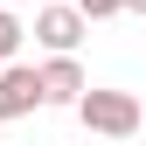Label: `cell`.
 Wrapping results in <instances>:
<instances>
[{"label": "cell", "instance_id": "cell-1", "mask_svg": "<svg viewBox=\"0 0 146 146\" xmlns=\"http://www.w3.org/2000/svg\"><path fill=\"white\" fill-rule=\"evenodd\" d=\"M77 118H84L98 139H132L146 111H139V98H132V90H98V84H90L84 98H77Z\"/></svg>", "mask_w": 146, "mask_h": 146}, {"label": "cell", "instance_id": "cell-2", "mask_svg": "<svg viewBox=\"0 0 146 146\" xmlns=\"http://www.w3.org/2000/svg\"><path fill=\"white\" fill-rule=\"evenodd\" d=\"M84 35H90V21L77 7H35V42H42L49 56H77Z\"/></svg>", "mask_w": 146, "mask_h": 146}, {"label": "cell", "instance_id": "cell-3", "mask_svg": "<svg viewBox=\"0 0 146 146\" xmlns=\"http://www.w3.org/2000/svg\"><path fill=\"white\" fill-rule=\"evenodd\" d=\"M35 104H42V77H35V63H7V70H0V125H7V118H28Z\"/></svg>", "mask_w": 146, "mask_h": 146}, {"label": "cell", "instance_id": "cell-4", "mask_svg": "<svg viewBox=\"0 0 146 146\" xmlns=\"http://www.w3.org/2000/svg\"><path fill=\"white\" fill-rule=\"evenodd\" d=\"M35 77H42V104H70V111H77V98L90 90V77H84L77 56H49Z\"/></svg>", "mask_w": 146, "mask_h": 146}, {"label": "cell", "instance_id": "cell-5", "mask_svg": "<svg viewBox=\"0 0 146 146\" xmlns=\"http://www.w3.org/2000/svg\"><path fill=\"white\" fill-rule=\"evenodd\" d=\"M21 42H28V28H21V21H14V14H7V7H0V70H7V63H14V49H21Z\"/></svg>", "mask_w": 146, "mask_h": 146}, {"label": "cell", "instance_id": "cell-6", "mask_svg": "<svg viewBox=\"0 0 146 146\" xmlns=\"http://www.w3.org/2000/svg\"><path fill=\"white\" fill-rule=\"evenodd\" d=\"M70 7H77L84 21H111V14H125V0H70Z\"/></svg>", "mask_w": 146, "mask_h": 146}, {"label": "cell", "instance_id": "cell-7", "mask_svg": "<svg viewBox=\"0 0 146 146\" xmlns=\"http://www.w3.org/2000/svg\"><path fill=\"white\" fill-rule=\"evenodd\" d=\"M125 14H146V0H125Z\"/></svg>", "mask_w": 146, "mask_h": 146}, {"label": "cell", "instance_id": "cell-8", "mask_svg": "<svg viewBox=\"0 0 146 146\" xmlns=\"http://www.w3.org/2000/svg\"><path fill=\"white\" fill-rule=\"evenodd\" d=\"M139 125H146V118H139Z\"/></svg>", "mask_w": 146, "mask_h": 146}]
</instances>
